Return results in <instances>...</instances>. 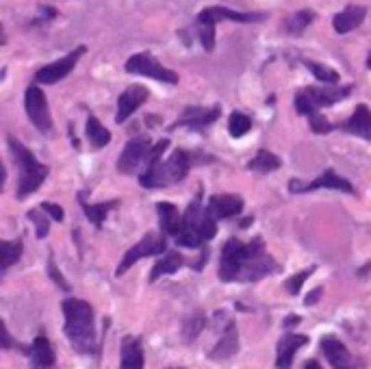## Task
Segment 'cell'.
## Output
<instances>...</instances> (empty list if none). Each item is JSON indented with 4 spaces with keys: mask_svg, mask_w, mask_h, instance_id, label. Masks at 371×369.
<instances>
[{
    "mask_svg": "<svg viewBox=\"0 0 371 369\" xmlns=\"http://www.w3.org/2000/svg\"><path fill=\"white\" fill-rule=\"evenodd\" d=\"M65 315L63 333L74 346L78 354H92L96 352V326H94V309L85 300L68 298L61 304Z\"/></svg>",
    "mask_w": 371,
    "mask_h": 369,
    "instance_id": "6da1fadb",
    "label": "cell"
},
{
    "mask_svg": "<svg viewBox=\"0 0 371 369\" xmlns=\"http://www.w3.org/2000/svg\"><path fill=\"white\" fill-rule=\"evenodd\" d=\"M263 252H265V241L261 237L247 241V243H241L239 239L226 241L222 248V259H220V280H224V282L239 280L243 265Z\"/></svg>",
    "mask_w": 371,
    "mask_h": 369,
    "instance_id": "7a4b0ae2",
    "label": "cell"
},
{
    "mask_svg": "<svg viewBox=\"0 0 371 369\" xmlns=\"http://www.w3.org/2000/svg\"><path fill=\"white\" fill-rule=\"evenodd\" d=\"M9 148H11V154L16 156L18 161V168H20V178H18V198H26L31 196L33 191L39 189V185L46 181L48 176V166L44 163H39L35 159V154L22 144L18 141L16 137H9L7 139Z\"/></svg>",
    "mask_w": 371,
    "mask_h": 369,
    "instance_id": "3957f363",
    "label": "cell"
},
{
    "mask_svg": "<svg viewBox=\"0 0 371 369\" xmlns=\"http://www.w3.org/2000/svg\"><path fill=\"white\" fill-rule=\"evenodd\" d=\"M222 20H230V22H241V24H250V22H261L265 20L263 14H243V11H232L226 7H209L200 11L195 26H198V35L200 42L204 46L206 53H211L215 48V24Z\"/></svg>",
    "mask_w": 371,
    "mask_h": 369,
    "instance_id": "277c9868",
    "label": "cell"
},
{
    "mask_svg": "<svg viewBox=\"0 0 371 369\" xmlns=\"http://www.w3.org/2000/svg\"><path fill=\"white\" fill-rule=\"evenodd\" d=\"M191 168V159L185 150H174V154L165 161L158 163L156 168L141 172L139 174V183L148 189H156V187H168L172 183H181Z\"/></svg>",
    "mask_w": 371,
    "mask_h": 369,
    "instance_id": "5b68a950",
    "label": "cell"
},
{
    "mask_svg": "<svg viewBox=\"0 0 371 369\" xmlns=\"http://www.w3.org/2000/svg\"><path fill=\"white\" fill-rule=\"evenodd\" d=\"M163 252H165V237L161 232H148L146 237L139 239V243H135L133 248L122 257V261L115 269V276L127 274L139 259H148V257L163 255Z\"/></svg>",
    "mask_w": 371,
    "mask_h": 369,
    "instance_id": "8992f818",
    "label": "cell"
},
{
    "mask_svg": "<svg viewBox=\"0 0 371 369\" xmlns=\"http://www.w3.org/2000/svg\"><path fill=\"white\" fill-rule=\"evenodd\" d=\"M202 215H204V211H202V189H200L183 215V226H181L178 237H176L178 243L185 245V248H202L204 245V239L200 235Z\"/></svg>",
    "mask_w": 371,
    "mask_h": 369,
    "instance_id": "52a82bcc",
    "label": "cell"
},
{
    "mask_svg": "<svg viewBox=\"0 0 371 369\" xmlns=\"http://www.w3.org/2000/svg\"><path fill=\"white\" fill-rule=\"evenodd\" d=\"M127 72L129 74H139V76H148L154 80H161V83H170L176 85L178 83V74L174 70H168L165 65H161L150 53H137L127 61Z\"/></svg>",
    "mask_w": 371,
    "mask_h": 369,
    "instance_id": "ba28073f",
    "label": "cell"
},
{
    "mask_svg": "<svg viewBox=\"0 0 371 369\" xmlns=\"http://www.w3.org/2000/svg\"><path fill=\"white\" fill-rule=\"evenodd\" d=\"M150 150H152V144L146 135L144 137H133L127 146H124V150L117 159L119 174H141Z\"/></svg>",
    "mask_w": 371,
    "mask_h": 369,
    "instance_id": "9c48e42d",
    "label": "cell"
},
{
    "mask_svg": "<svg viewBox=\"0 0 371 369\" xmlns=\"http://www.w3.org/2000/svg\"><path fill=\"white\" fill-rule=\"evenodd\" d=\"M24 107H26V113H28V119L33 122V127L39 133H46L48 135L53 131V117H50V111H48L46 96H44V92H41L37 85H31L26 90Z\"/></svg>",
    "mask_w": 371,
    "mask_h": 369,
    "instance_id": "30bf717a",
    "label": "cell"
},
{
    "mask_svg": "<svg viewBox=\"0 0 371 369\" xmlns=\"http://www.w3.org/2000/svg\"><path fill=\"white\" fill-rule=\"evenodd\" d=\"M85 50H87L85 46H78V48H74L70 55H65L63 59L44 65V68H41V70L35 74V83H41V85H55V83H59V80H63V78L74 70V65L78 63V59H80L82 55H85Z\"/></svg>",
    "mask_w": 371,
    "mask_h": 369,
    "instance_id": "8fae6325",
    "label": "cell"
},
{
    "mask_svg": "<svg viewBox=\"0 0 371 369\" xmlns=\"http://www.w3.org/2000/svg\"><path fill=\"white\" fill-rule=\"evenodd\" d=\"M317 189H335V191H343V193H354L352 183L341 178L335 170H326L319 178H315L311 183H302L296 178L289 183V191L291 193H306V191H317Z\"/></svg>",
    "mask_w": 371,
    "mask_h": 369,
    "instance_id": "7c38bea8",
    "label": "cell"
},
{
    "mask_svg": "<svg viewBox=\"0 0 371 369\" xmlns=\"http://www.w3.org/2000/svg\"><path fill=\"white\" fill-rule=\"evenodd\" d=\"M220 107H211V109H206V107H189L183 111L181 119L174 122L172 124V131L174 129H181V127H189V129H195V131H204L209 124H213V122L220 117Z\"/></svg>",
    "mask_w": 371,
    "mask_h": 369,
    "instance_id": "4fadbf2b",
    "label": "cell"
},
{
    "mask_svg": "<svg viewBox=\"0 0 371 369\" xmlns=\"http://www.w3.org/2000/svg\"><path fill=\"white\" fill-rule=\"evenodd\" d=\"M148 96H150V92L144 85H131L127 92H122L119 98H117V113H115L117 124L127 122L148 100Z\"/></svg>",
    "mask_w": 371,
    "mask_h": 369,
    "instance_id": "5bb4252c",
    "label": "cell"
},
{
    "mask_svg": "<svg viewBox=\"0 0 371 369\" xmlns=\"http://www.w3.org/2000/svg\"><path fill=\"white\" fill-rule=\"evenodd\" d=\"M308 343L306 335H296V333H286L278 346H276V369H291L294 356L300 348Z\"/></svg>",
    "mask_w": 371,
    "mask_h": 369,
    "instance_id": "9a60e30c",
    "label": "cell"
},
{
    "mask_svg": "<svg viewBox=\"0 0 371 369\" xmlns=\"http://www.w3.org/2000/svg\"><path fill=\"white\" fill-rule=\"evenodd\" d=\"M321 352L326 354L328 363L335 369H352V354L348 352V348L333 335H326L321 339Z\"/></svg>",
    "mask_w": 371,
    "mask_h": 369,
    "instance_id": "2e32d148",
    "label": "cell"
},
{
    "mask_svg": "<svg viewBox=\"0 0 371 369\" xmlns=\"http://www.w3.org/2000/svg\"><path fill=\"white\" fill-rule=\"evenodd\" d=\"M206 207L211 209V213L217 220H226V218H237L243 211V200L235 193H217L209 200Z\"/></svg>",
    "mask_w": 371,
    "mask_h": 369,
    "instance_id": "e0dca14e",
    "label": "cell"
},
{
    "mask_svg": "<svg viewBox=\"0 0 371 369\" xmlns=\"http://www.w3.org/2000/svg\"><path fill=\"white\" fill-rule=\"evenodd\" d=\"M276 267H278L276 261H274L267 252H263V255L250 259V261H247V263L243 265V269H241V274H239V280H243V282L261 280V278H265L267 274L276 272Z\"/></svg>",
    "mask_w": 371,
    "mask_h": 369,
    "instance_id": "ac0fdd59",
    "label": "cell"
},
{
    "mask_svg": "<svg viewBox=\"0 0 371 369\" xmlns=\"http://www.w3.org/2000/svg\"><path fill=\"white\" fill-rule=\"evenodd\" d=\"M308 98H311V102L315 105V109H319V107H330V105H337V102H341L343 98H348L350 94H352V87L348 85V87H306V90H302Z\"/></svg>",
    "mask_w": 371,
    "mask_h": 369,
    "instance_id": "d6986e66",
    "label": "cell"
},
{
    "mask_svg": "<svg viewBox=\"0 0 371 369\" xmlns=\"http://www.w3.org/2000/svg\"><path fill=\"white\" fill-rule=\"evenodd\" d=\"M341 129L350 135L371 139V109L367 105H358L354 109V115L350 117V122H345Z\"/></svg>",
    "mask_w": 371,
    "mask_h": 369,
    "instance_id": "ffe728a7",
    "label": "cell"
},
{
    "mask_svg": "<svg viewBox=\"0 0 371 369\" xmlns=\"http://www.w3.org/2000/svg\"><path fill=\"white\" fill-rule=\"evenodd\" d=\"M28 356H31V369H48L55 365V352L46 337H37L31 343Z\"/></svg>",
    "mask_w": 371,
    "mask_h": 369,
    "instance_id": "44dd1931",
    "label": "cell"
},
{
    "mask_svg": "<svg viewBox=\"0 0 371 369\" xmlns=\"http://www.w3.org/2000/svg\"><path fill=\"white\" fill-rule=\"evenodd\" d=\"M119 369H144V348L137 337H127L122 341Z\"/></svg>",
    "mask_w": 371,
    "mask_h": 369,
    "instance_id": "7402d4cb",
    "label": "cell"
},
{
    "mask_svg": "<svg viewBox=\"0 0 371 369\" xmlns=\"http://www.w3.org/2000/svg\"><path fill=\"white\" fill-rule=\"evenodd\" d=\"M365 16H367L365 7L350 5V7H345L341 14H337V16H335L333 26H335V31H337L339 35H345V33H350V31L358 28V26L362 24Z\"/></svg>",
    "mask_w": 371,
    "mask_h": 369,
    "instance_id": "603a6c76",
    "label": "cell"
},
{
    "mask_svg": "<svg viewBox=\"0 0 371 369\" xmlns=\"http://www.w3.org/2000/svg\"><path fill=\"white\" fill-rule=\"evenodd\" d=\"M156 213L161 218V230L163 235H170V237H178L181 226H183V218L178 213V209L170 202H158L156 204Z\"/></svg>",
    "mask_w": 371,
    "mask_h": 369,
    "instance_id": "cb8c5ba5",
    "label": "cell"
},
{
    "mask_svg": "<svg viewBox=\"0 0 371 369\" xmlns=\"http://www.w3.org/2000/svg\"><path fill=\"white\" fill-rule=\"evenodd\" d=\"M237 350H239V333H237V326L232 323L228 331L222 333V339L209 352V358H213V360H226V358L235 356Z\"/></svg>",
    "mask_w": 371,
    "mask_h": 369,
    "instance_id": "d4e9b609",
    "label": "cell"
},
{
    "mask_svg": "<svg viewBox=\"0 0 371 369\" xmlns=\"http://www.w3.org/2000/svg\"><path fill=\"white\" fill-rule=\"evenodd\" d=\"M183 265H185V259H183L181 252H168V255H163V257L154 263V267H152L150 282H156V280H158L161 276H165V274L178 272Z\"/></svg>",
    "mask_w": 371,
    "mask_h": 369,
    "instance_id": "484cf974",
    "label": "cell"
},
{
    "mask_svg": "<svg viewBox=\"0 0 371 369\" xmlns=\"http://www.w3.org/2000/svg\"><path fill=\"white\" fill-rule=\"evenodd\" d=\"M78 200H80V207H82V211H85L87 220H92V224H94L96 228H100V226L104 224L107 213H109L111 209H115L117 202H119V200H111V202H102V204H90V202H85L82 193L78 196Z\"/></svg>",
    "mask_w": 371,
    "mask_h": 369,
    "instance_id": "4316f807",
    "label": "cell"
},
{
    "mask_svg": "<svg viewBox=\"0 0 371 369\" xmlns=\"http://www.w3.org/2000/svg\"><path fill=\"white\" fill-rule=\"evenodd\" d=\"M85 135L92 144V148H104L111 141V133L100 124L96 115L87 117V124H85Z\"/></svg>",
    "mask_w": 371,
    "mask_h": 369,
    "instance_id": "83f0119b",
    "label": "cell"
},
{
    "mask_svg": "<svg viewBox=\"0 0 371 369\" xmlns=\"http://www.w3.org/2000/svg\"><path fill=\"white\" fill-rule=\"evenodd\" d=\"M280 168V159L269 152V150H259L254 159H250V163H247V170H252V172H274Z\"/></svg>",
    "mask_w": 371,
    "mask_h": 369,
    "instance_id": "f1b7e54d",
    "label": "cell"
},
{
    "mask_svg": "<svg viewBox=\"0 0 371 369\" xmlns=\"http://www.w3.org/2000/svg\"><path fill=\"white\" fill-rule=\"evenodd\" d=\"M204 326H206V317L202 313H191L185 321H183V339L187 343L195 341L198 335L204 331Z\"/></svg>",
    "mask_w": 371,
    "mask_h": 369,
    "instance_id": "f546056e",
    "label": "cell"
},
{
    "mask_svg": "<svg viewBox=\"0 0 371 369\" xmlns=\"http://www.w3.org/2000/svg\"><path fill=\"white\" fill-rule=\"evenodd\" d=\"M22 257V241H3V255H0V269L7 272L14 263H18Z\"/></svg>",
    "mask_w": 371,
    "mask_h": 369,
    "instance_id": "4dcf8cb0",
    "label": "cell"
},
{
    "mask_svg": "<svg viewBox=\"0 0 371 369\" xmlns=\"http://www.w3.org/2000/svg\"><path fill=\"white\" fill-rule=\"evenodd\" d=\"M306 68L313 72V76L317 80H321V83H326V85H337L341 80L339 72L333 70V68H328V65H321V63H315V61H306Z\"/></svg>",
    "mask_w": 371,
    "mask_h": 369,
    "instance_id": "1f68e13d",
    "label": "cell"
},
{
    "mask_svg": "<svg viewBox=\"0 0 371 369\" xmlns=\"http://www.w3.org/2000/svg\"><path fill=\"white\" fill-rule=\"evenodd\" d=\"M250 129H252V119L247 117L245 113H241V111L230 113V119H228V131H230V135H232V137H243V135L250 133Z\"/></svg>",
    "mask_w": 371,
    "mask_h": 369,
    "instance_id": "d6a6232c",
    "label": "cell"
},
{
    "mask_svg": "<svg viewBox=\"0 0 371 369\" xmlns=\"http://www.w3.org/2000/svg\"><path fill=\"white\" fill-rule=\"evenodd\" d=\"M315 20V14L304 9V11H298L296 16H291L286 20V31L291 33V35H300L304 33V28H308V24Z\"/></svg>",
    "mask_w": 371,
    "mask_h": 369,
    "instance_id": "836d02e7",
    "label": "cell"
},
{
    "mask_svg": "<svg viewBox=\"0 0 371 369\" xmlns=\"http://www.w3.org/2000/svg\"><path fill=\"white\" fill-rule=\"evenodd\" d=\"M200 235H202L204 243H206V241H211V239H215V235H217V218L211 213L209 207L204 209L202 224H200Z\"/></svg>",
    "mask_w": 371,
    "mask_h": 369,
    "instance_id": "e575fe53",
    "label": "cell"
},
{
    "mask_svg": "<svg viewBox=\"0 0 371 369\" xmlns=\"http://www.w3.org/2000/svg\"><path fill=\"white\" fill-rule=\"evenodd\" d=\"M315 272V267H308V269H304V272H300V274H296V276H291L286 282H284V289H286V294L289 296H298L300 294V289H302V284L306 282V278L311 276Z\"/></svg>",
    "mask_w": 371,
    "mask_h": 369,
    "instance_id": "d590c367",
    "label": "cell"
},
{
    "mask_svg": "<svg viewBox=\"0 0 371 369\" xmlns=\"http://www.w3.org/2000/svg\"><path fill=\"white\" fill-rule=\"evenodd\" d=\"M311 129H313V133H317V135H326V133H330L335 127L330 124V122L321 115V113H313L311 115Z\"/></svg>",
    "mask_w": 371,
    "mask_h": 369,
    "instance_id": "8d00e7d4",
    "label": "cell"
},
{
    "mask_svg": "<svg viewBox=\"0 0 371 369\" xmlns=\"http://www.w3.org/2000/svg\"><path fill=\"white\" fill-rule=\"evenodd\" d=\"M296 111L300 113V115H313V113H317V109H315V105L311 102V98L304 94V92H300L298 96H296Z\"/></svg>",
    "mask_w": 371,
    "mask_h": 369,
    "instance_id": "74e56055",
    "label": "cell"
},
{
    "mask_svg": "<svg viewBox=\"0 0 371 369\" xmlns=\"http://www.w3.org/2000/svg\"><path fill=\"white\" fill-rule=\"evenodd\" d=\"M28 218H31V222L37 226V237L39 239H44L46 235H48V220L44 218V215H41L39 211H28Z\"/></svg>",
    "mask_w": 371,
    "mask_h": 369,
    "instance_id": "f35d334b",
    "label": "cell"
},
{
    "mask_svg": "<svg viewBox=\"0 0 371 369\" xmlns=\"http://www.w3.org/2000/svg\"><path fill=\"white\" fill-rule=\"evenodd\" d=\"M48 274H50V278L55 280V284L59 287L61 292H70V284H68L65 278L61 276V272H59V267H57V263H55L53 257H50V261H48Z\"/></svg>",
    "mask_w": 371,
    "mask_h": 369,
    "instance_id": "ab89813d",
    "label": "cell"
},
{
    "mask_svg": "<svg viewBox=\"0 0 371 369\" xmlns=\"http://www.w3.org/2000/svg\"><path fill=\"white\" fill-rule=\"evenodd\" d=\"M41 211L48 213L55 222H63V209L59 207V204H53V202H41Z\"/></svg>",
    "mask_w": 371,
    "mask_h": 369,
    "instance_id": "60d3db41",
    "label": "cell"
},
{
    "mask_svg": "<svg viewBox=\"0 0 371 369\" xmlns=\"http://www.w3.org/2000/svg\"><path fill=\"white\" fill-rule=\"evenodd\" d=\"M321 294H323V289H321V287H317L315 292H311V294H308V298H306V306L315 304V302H317V300L321 298Z\"/></svg>",
    "mask_w": 371,
    "mask_h": 369,
    "instance_id": "b9f144b4",
    "label": "cell"
},
{
    "mask_svg": "<svg viewBox=\"0 0 371 369\" xmlns=\"http://www.w3.org/2000/svg\"><path fill=\"white\" fill-rule=\"evenodd\" d=\"M3 339H5V341H3V348L9 350V348H11V335H9V331H7V326H3Z\"/></svg>",
    "mask_w": 371,
    "mask_h": 369,
    "instance_id": "7bdbcfd3",
    "label": "cell"
},
{
    "mask_svg": "<svg viewBox=\"0 0 371 369\" xmlns=\"http://www.w3.org/2000/svg\"><path fill=\"white\" fill-rule=\"evenodd\" d=\"M296 323H300V317H298V315H291V317L284 319V328H291V326H296Z\"/></svg>",
    "mask_w": 371,
    "mask_h": 369,
    "instance_id": "ee69618b",
    "label": "cell"
},
{
    "mask_svg": "<svg viewBox=\"0 0 371 369\" xmlns=\"http://www.w3.org/2000/svg\"><path fill=\"white\" fill-rule=\"evenodd\" d=\"M304 369H321V365H319L317 360H306Z\"/></svg>",
    "mask_w": 371,
    "mask_h": 369,
    "instance_id": "f6af8a7d",
    "label": "cell"
},
{
    "mask_svg": "<svg viewBox=\"0 0 371 369\" xmlns=\"http://www.w3.org/2000/svg\"><path fill=\"white\" fill-rule=\"evenodd\" d=\"M367 68L371 70V53H369V57H367Z\"/></svg>",
    "mask_w": 371,
    "mask_h": 369,
    "instance_id": "bcb514c9",
    "label": "cell"
},
{
    "mask_svg": "<svg viewBox=\"0 0 371 369\" xmlns=\"http://www.w3.org/2000/svg\"><path fill=\"white\" fill-rule=\"evenodd\" d=\"M170 369H174V367H170ZM176 369H178V367H176Z\"/></svg>",
    "mask_w": 371,
    "mask_h": 369,
    "instance_id": "7dc6e473",
    "label": "cell"
}]
</instances>
